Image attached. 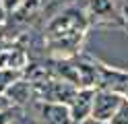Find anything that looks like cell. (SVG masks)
Returning <instances> with one entry per match:
<instances>
[{"label":"cell","mask_w":128,"mask_h":124,"mask_svg":"<svg viewBox=\"0 0 128 124\" xmlns=\"http://www.w3.org/2000/svg\"><path fill=\"white\" fill-rule=\"evenodd\" d=\"M126 101L122 93H116V91H108V89H97L95 93V101H93V120L99 122H108L116 116V112L122 107V103Z\"/></svg>","instance_id":"cell-2"},{"label":"cell","mask_w":128,"mask_h":124,"mask_svg":"<svg viewBox=\"0 0 128 124\" xmlns=\"http://www.w3.org/2000/svg\"><path fill=\"white\" fill-rule=\"evenodd\" d=\"M39 114L46 124H72L70 107L62 103H39Z\"/></svg>","instance_id":"cell-4"},{"label":"cell","mask_w":128,"mask_h":124,"mask_svg":"<svg viewBox=\"0 0 128 124\" xmlns=\"http://www.w3.org/2000/svg\"><path fill=\"white\" fill-rule=\"evenodd\" d=\"M122 95H124V99H126V101H128V85L122 89Z\"/></svg>","instance_id":"cell-15"},{"label":"cell","mask_w":128,"mask_h":124,"mask_svg":"<svg viewBox=\"0 0 128 124\" xmlns=\"http://www.w3.org/2000/svg\"><path fill=\"white\" fill-rule=\"evenodd\" d=\"M110 124H128V101L122 103V107L116 112V116L110 120Z\"/></svg>","instance_id":"cell-9"},{"label":"cell","mask_w":128,"mask_h":124,"mask_svg":"<svg viewBox=\"0 0 128 124\" xmlns=\"http://www.w3.org/2000/svg\"><path fill=\"white\" fill-rule=\"evenodd\" d=\"M21 79V72L19 70H8V68H0V93H6L14 83Z\"/></svg>","instance_id":"cell-8"},{"label":"cell","mask_w":128,"mask_h":124,"mask_svg":"<svg viewBox=\"0 0 128 124\" xmlns=\"http://www.w3.org/2000/svg\"><path fill=\"white\" fill-rule=\"evenodd\" d=\"M4 95L12 101V105H14V103H25V101H29V99L33 97V83L19 79Z\"/></svg>","instance_id":"cell-6"},{"label":"cell","mask_w":128,"mask_h":124,"mask_svg":"<svg viewBox=\"0 0 128 124\" xmlns=\"http://www.w3.org/2000/svg\"><path fill=\"white\" fill-rule=\"evenodd\" d=\"M10 107H14V105H12V101H10V99L6 97V95L0 93V112H6V110H10Z\"/></svg>","instance_id":"cell-11"},{"label":"cell","mask_w":128,"mask_h":124,"mask_svg":"<svg viewBox=\"0 0 128 124\" xmlns=\"http://www.w3.org/2000/svg\"><path fill=\"white\" fill-rule=\"evenodd\" d=\"M27 66V54L21 48H8L0 52V68L8 70H21Z\"/></svg>","instance_id":"cell-5"},{"label":"cell","mask_w":128,"mask_h":124,"mask_svg":"<svg viewBox=\"0 0 128 124\" xmlns=\"http://www.w3.org/2000/svg\"><path fill=\"white\" fill-rule=\"evenodd\" d=\"M89 11L95 17H110L114 13V2L112 0H89Z\"/></svg>","instance_id":"cell-7"},{"label":"cell","mask_w":128,"mask_h":124,"mask_svg":"<svg viewBox=\"0 0 128 124\" xmlns=\"http://www.w3.org/2000/svg\"><path fill=\"white\" fill-rule=\"evenodd\" d=\"M14 114H19V107H10L6 112H0V124H12Z\"/></svg>","instance_id":"cell-10"},{"label":"cell","mask_w":128,"mask_h":124,"mask_svg":"<svg viewBox=\"0 0 128 124\" xmlns=\"http://www.w3.org/2000/svg\"><path fill=\"white\" fill-rule=\"evenodd\" d=\"M95 89H78V93L70 101V116H72V124H81L91 118L93 114V101H95Z\"/></svg>","instance_id":"cell-3"},{"label":"cell","mask_w":128,"mask_h":124,"mask_svg":"<svg viewBox=\"0 0 128 124\" xmlns=\"http://www.w3.org/2000/svg\"><path fill=\"white\" fill-rule=\"evenodd\" d=\"M12 124H19V122H12Z\"/></svg>","instance_id":"cell-16"},{"label":"cell","mask_w":128,"mask_h":124,"mask_svg":"<svg viewBox=\"0 0 128 124\" xmlns=\"http://www.w3.org/2000/svg\"><path fill=\"white\" fill-rule=\"evenodd\" d=\"M81 124H108V122H99V120H93V118H89V120H85V122H81Z\"/></svg>","instance_id":"cell-14"},{"label":"cell","mask_w":128,"mask_h":124,"mask_svg":"<svg viewBox=\"0 0 128 124\" xmlns=\"http://www.w3.org/2000/svg\"><path fill=\"white\" fill-rule=\"evenodd\" d=\"M120 15H122V19L128 21V0H124L122 6H120Z\"/></svg>","instance_id":"cell-12"},{"label":"cell","mask_w":128,"mask_h":124,"mask_svg":"<svg viewBox=\"0 0 128 124\" xmlns=\"http://www.w3.org/2000/svg\"><path fill=\"white\" fill-rule=\"evenodd\" d=\"M4 17H6V6H4L2 0H0V23L4 21Z\"/></svg>","instance_id":"cell-13"},{"label":"cell","mask_w":128,"mask_h":124,"mask_svg":"<svg viewBox=\"0 0 128 124\" xmlns=\"http://www.w3.org/2000/svg\"><path fill=\"white\" fill-rule=\"evenodd\" d=\"M87 29V17L81 11H70L62 13L60 17L48 25V39L52 41V46L62 48V46H74L78 39L83 37Z\"/></svg>","instance_id":"cell-1"},{"label":"cell","mask_w":128,"mask_h":124,"mask_svg":"<svg viewBox=\"0 0 128 124\" xmlns=\"http://www.w3.org/2000/svg\"><path fill=\"white\" fill-rule=\"evenodd\" d=\"M122 2H124V0H122Z\"/></svg>","instance_id":"cell-17"}]
</instances>
